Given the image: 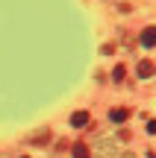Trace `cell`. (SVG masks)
Wrapping results in <instances>:
<instances>
[{"mask_svg": "<svg viewBox=\"0 0 156 158\" xmlns=\"http://www.w3.org/2000/svg\"><path fill=\"white\" fill-rule=\"evenodd\" d=\"M71 126H74V129H88V126H91V114L88 111H74L71 114Z\"/></svg>", "mask_w": 156, "mask_h": 158, "instance_id": "1", "label": "cell"}, {"mask_svg": "<svg viewBox=\"0 0 156 158\" xmlns=\"http://www.w3.org/2000/svg\"><path fill=\"white\" fill-rule=\"evenodd\" d=\"M136 73H139L141 79H150V76L156 73V64L150 62V59H141V62L136 64Z\"/></svg>", "mask_w": 156, "mask_h": 158, "instance_id": "2", "label": "cell"}, {"mask_svg": "<svg viewBox=\"0 0 156 158\" xmlns=\"http://www.w3.org/2000/svg\"><path fill=\"white\" fill-rule=\"evenodd\" d=\"M109 120H112V123H127V120H130V108H112Z\"/></svg>", "mask_w": 156, "mask_h": 158, "instance_id": "3", "label": "cell"}, {"mask_svg": "<svg viewBox=\"0 0 156 158\" xmlns=\"http://www.w3.org/2000/svg\"><path fill=\"white\" fill-rule=\"evenodd\" d=\"M139 41H141V47H153V44H156V29H153V27L141 29V38H139Z\"/></svg>", "mask_w": 156, "mask_h": 158, "instance_id": "4", "label": "cell"}, {"mask_svg": "<svg viewBox=\"0 0 156 158\" xmlns=\"http://www.w3.org/2000/svg\"><path fill=\"white\" fill-rule=\"evenodd\" d=\"M97 149H100V152H97L100 158H115V141H100Z\"/></svg>", "mask_w": 156, "mask_h": 158, "instance_id": "5", "label": "cell"}, {"mask_svg": "<svg viewBox=\"0 0 156 158\" xmlns=\"http://www.w3.org/2000/svg\"><path fill=\"white\" fill-rule=\"evenodd\" d=\"M74 158H91V149L86 143H74Z\"/></svg>", "mask_w": 156, "mask_h": 158, "instance_id": "6", "label": "cell"}, {"mask_svg": "<svg viewBox=\"0 0 156 158\" xmlns=\"http://www.w3.org/2000/svg\"><path fill=\"white\" fill-rule=\"evenodd\" d=\"M124 76H127V68H124V64H118V68L112 70V82H124Z\"/></svg>", "mask_w": 156, "mask_h": 158, "instance_id": "7", "label": "cell"}, {"mask_svg": "<svg viewBox=\"0 0 156 158\" xmlns=\"http://www.w3.org/2000/svg\"><path fill=\"white\" fill-rule=\"evenodd\" d=\"M33 141H35V143H44V141H47V132H35Z\"/></svg>", "mask_w": 156, "mask_h": 158, "instance_id": "8", "label": "cell"}, {"mask_svg": "<svg viewBox=\"0 0 156 158\" xmlns=\"http://www.w3.org/2000/svg\"><path fill=\"white\" fill-rule=\"evenodd\" d=\"M121 158H136V155H133V152H124V155H121Z\"/></svg>", "mask_w": 156, "mask_h": 158, "instance_id": "9", "label": "cell"}, {"mask_svg": "<svg viewBox=\"0 0 156 158\" xmlns=\"http://www.w3.org/2000/svg\"><path fill=\"white\" fill-rule=\"evenodd\" d=\"M24 158H29V155H24Z\"/></svg>", "mask_w": 156, "mask_h": 158, "instance_id": "10", "label": "cell"}]
</instances>
